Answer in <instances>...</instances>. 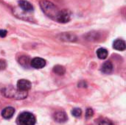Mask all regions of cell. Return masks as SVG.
Returning a JSON list of instances; mask_svg holds the SVG:
<instances>
[{
    "label": "cell",
    "mask_w": 126,
    "mask_h": 125,
    "mask_svg": "<svg viewBox=\"0 0 126 125\" xmlns=\"http://www.w3.org/2000/svg\"><path fill=\"white\" fill-rule=\"evenodd\" d=\"M40 7L42 9L43 12L50 18L53 20H56L60 10L58 7L51 1L47 0H41L40 1Z\"/></svg>",
    "instance_id": "obj_1"
},
{
    "label": "cell",
    "mask_w": 126,
    "mask_h": 125,
    "mask_svg": "<svg viewBox=\"0 0 126 125\" xmlns=\"http://www.w3.org/2000/svg\"><path fill=\"white\" fill-rule=\"evenodd\" d=\"M1 93L6 97L15 99H24L28 95L27 91H21L18 88H13V86L4 88L3 89H1Z\"/></svg>",
    "instance_id": "obj_2"
},
{
    "label": "cell",
    "mask_w": 126,
    "mask_h": 125,
    "mask_svg": "<svg viewBox=\"0 0 126 125\" xmlns=\"http://www.w3.org/2000/svg\"><path fill=\"white\" fill-rule=\"evenodd\" d=\"M36 122L35 116L30 112H23L18 116L16 123L18 125H35Z\"/></svg>",
    "instance_id": "obj_3"
},
{
    "label": "cell",
    "mask_w": 126,
    "mask_h": 125,
    "mask_svg": "<svg viewBox=\"0 0 126 125\" xmlns=\"http://www.w3.org/2000/svg\"><path fill=\"white\" fill-rule=\"evenodd\" d=\"M71 19V12L69 10L66 9H63L60 10L59 14L56 18V21L59 23H67L70 21Z\"/></svg>",
    "instance_id": "obj_4"
},
{
    "label": "cell",
    "mask_w": 126,
    "mask_h": 125,
    "mask_svg": "<svg viewBox=\"0 0 126 125\" xmlns=\"http://www.w3.org/2000/svg\"><path fill=\"white\" fill-rule=\"evenodd\" d=\"M46 66V60L41 57H35L30 61V66L34 69H40Z\"/></svg>",
    "instance_id": "obj_5"
},
{
    "label": "cell",
    "mask_w": 126,
    "mask_h": 125,
    "mask_svg": "<svg viewBox=\"0 0 126 125\" xmlns=\"http://www.w3.org/2000/svg\"><path fill=\"white\" fill-rule=\"evenodd\" d=\"M32 87V84L29 80H20L18 81L17 83V88L21 90V91H28Z\"/></svg>",
    "instance_id": "obj_6"
},
{
    "label": "cell",
    "mask_w": 126,
    "mask_h": 125,
    "mask_svg": "<svg viewBox=\"0 0 126 125\" xmlns=\"http://www.w3.org/2000/svg\"><path fill=\"white\" fill-rule=\"evenodd\" d=\"M54 119L58 123H64L68 120V116L64 111H58L56 112L54 116Z\"/></svg>",
    "instance_id": "obj_7"
},
{
    "label": "cell",
    "mask_w": 126,
    "mask_h": 125,
    "mask_svg": "<svg viewBox=\"0 0 126 125\" xmlns=\"http://www.w3.org/2000/svg\"><path fill=\"white\" fill-rule=\"evenodd\" d=\"M18 6L25 13H30V12H32L33 10L32 5L29 1H25V0L18 1Z\"/></svg>",
    "instance_id": "obj_8"
},
{
    "label": "cell",
    "mask_w": 126,
    "mask_h": 125,
    "mask_svg": "<svg viewBox=\"0 0 126 125\" xmlns=\"http://www.w3.org/2000/svg\"><path fill=\"white\" fill-rule=\"evenodd\" d=\"M15 113V109L12 107H7L5 108L2 112H1V116L4 119H10L13 117V116Z\"/></svg>",
    "instance_id": "obj_9"
},
{
    "label": "cell",
    "mask_w": 126,
    "mask_h": 125,
    "mask_svg": "<svg viewBox=\"0 0 126 125\" xmlns=\"http://www.w3.org/2000/svg\"><path fill=\"white\" fill-rule=\"evenodd\" d=\"M113 47L118 51H124L126 49V42L123 40L117 39L113 43Z\"/></svg>",
    "instance_id": "obj_10"
},
{
    "label": "cell",
    "mask_w": 126,
    "mask_h": 125,
    "mask_svg": "<svg viewBox=\"0 0 126 125\" xmlns=\"http://www.w3.org/2000/svg\"><path fill=\"white\" fill-rule=\"evenodd\" d=\"M113 71V64L111 61L105 62L101 66V71L104 74H110Z\"/></svg>",
    "instance_id": "obj_11"
},
{
    "label": "cell",
    "mask_w": 126,
    "mask_h": 125,
    "mask_svg": "<svg viewBox=\"0 0 126 125\" xmlns=\"http://www.w3.org/2000/svg\"><path fill=\"white\" fill-rule=\"evenodd\" d=\"M30 60L29 58V57L27 56H21L20 57L19 60H18V63L19 64H21L22 66L28 68L29 66H30Z\"/></svg>",
    "instance_id": "obj_12"
},
{
    "label": "cell",
    "mask_w": 126,
    "mask_h": 125,
    "mask_svg": "<svg viewBox=\"0 0 126 125\" xmlns=\"http://www.w3.org/2000/svg\"><path fill=\"white\" fill-rule=\"evenodd\" d=\"M108 55H109L108 50L104 48H100L97 50V55L101 60L106 59L108 57Z\"/></svg>",
    "instance_id": "obj_13"
},
{
    "label": "cell",
    "mask_w": 126,
    "mask_h": 125,
    "mask_svg": "<svg viewBox=\"0 0 126 125\" xmlns=\"http://www.w3.org/2000/svg\"><path fill=\"white\" fill-rule=\"evenodd\" d=\"M53 71H54V73H55L58 75H63L66 72V69L63 66L57 65V66H54Z\"/></svg>",
    "instance_id": "obj_14"
},
{
    "label": "cell",
    "mask_w": 126,
    "mask_h": 125,
    "mask_svg": "<svg viewBox=\"0 0 126 125\" xmlns=\"http://www.w3.org/2000/svg\"><path fill=\"white\" fill-rule=\"evenodd\" d=\"M72 116H74L75 117H76V118H79V117H80V116H81V114H82V111H81V109H80V108H74L72 111Z\"/></svg>",
    "instance_id": "obj_15"
},
{
    "label": "cell",
    "mask_w": 126,
    "mask_h": 125,
    "mask_svg": "<svg viewBox=\"0 0 126 125\" xmlns=\"http://www.w3.org/2000/svg\"><path fill=\"white\" fill-rule=\"evenodd\" d=\"M98 125H114V124L108 119H103L99 122Z\"/></svg>",
    "instance_id": "obj_16"
},
{
    "label": "cell",
    "mask_w": 126,
    "mask_h": 125,
    "mask_svg": "<svg viewBox=\"0 0 126 125\" xmlns=\"http://www.w3.org/2000/svg\"><path fill=\"white\" fill-rule=\"evenodd\" d=\"M94 115V111L92 108H88L86 112V119H90Z\"/></svg>",
    "instance_id": "obj_17"
},
{
    "label": "cell",
    "mask_w": 126,
    "mask_h": 125,
    "mask_svg": "<svg viewBox=\"0 0 126 125\" xmlns=\"http://www.w3.org/2000/svg\"><path fill=\"white\" fill-rule=\"evenodd\" d=\"M7 67V63L4 60L0 59V71L5 69Z\"/></svg>",
    "instance_id": "obj_18"
},
{
    "label": "cell",
    "mask_w": 126,
    "mask_h": 125,
    "mask_svg": "<svg viewBox=\"0 0 126 125\" xmlns=\"http://www.w3.org/2000/svg\"><path fill=\"white\" fill-rule=\"evenodd\" d=\"M7 30L5 29H0V37L1 38H4L7 35Z\"/></svg>",
    "instance_id": "obj_19"
}]
</instances>
